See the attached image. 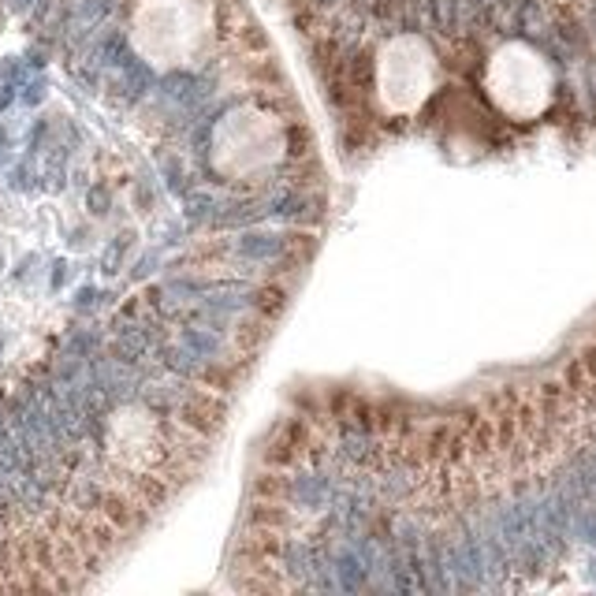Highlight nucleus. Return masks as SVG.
<instances>
[{
  "instance_id": "2",
  "label": "nucleus",
  "mask_w": 596,
  "mask_h": 596,
  "mask_svg": "<svg viewBox=\"0 0 596 596\" xmlns=\"http://www.w3.org/2000/svg\"><path fill=\"white\" fill-rule=\"evenodd\" d=\"M432 83V56L418 37H395L380 53V97L391 108H414Z\"/></svg>"
},
{
  "instance_id": "3",
  "label": "nucleus",
  "mask_w": 596,
  "mask_h": 596,
  "mask_svg": "<svg viewBox=\"0 0 596 596\" xmlns=\"http://www.w3.org/2000/svg\"><path fill=\"white\" fill-rule=\"evenodd\" d=\"M489 83L507 108H537L548 94V71L540 56L530 53L526 45H507L492 60Z\"/></svg>"
},
{
  "instance_id": "1",
  "label": "nucleus",
  "mask_w": 596,
  "mask_h": 596,
  "mask_svg": "<svg viewBox=\"0 0 596 596\" xmlns=\"http://www.w3.org/2000/svg\"><path fill=\"white\" fill-rule=\"evenodd\" d=\"M206 30H209L206 0H146L135 19L138 45L153 60L190 56Z\"/></svg>"
}]
</instances>
